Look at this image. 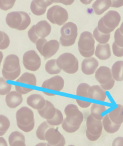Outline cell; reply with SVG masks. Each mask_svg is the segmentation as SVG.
Masks as SVG:
<instances>
[{
  "label": "cell",
  "instance_id": "9c48e42d",
  "mask_svg": "<svg viewBox=\"0 0 123 146\" xmlns=\"http://www.w3.org/2000/svg\"><path fill=\"white\" fill-rule=\"evenodd\" d=\"M64 112L66 117L63 121L70 126L80 128L84 117L78 107L74 104H69L65 107Z\"/></svg>",
  "mask_w": 123,
  "mask_h": 146
},
{
  "label": "cell",
  "instance_id": "836d02e7",
  "mask_svg": "<svg viewBox=\"0 0 123 146\" xmlns=\"http://www.w3.org/2000/svg\"><path fill=\"white\" fill-rule=\"evenodd\" d=\"M63 121V115L60 110L56 109L54 116L50 120H46L47 123L52 126H58L62 124Z\"/></svg>",
  "mask_w": 123,
  "mask_h": 146
},
{
  "label": "cell",
  "instance_id": "ffe728a7",
  "mask_svg": "<svg viewBox=\"0 0 123 146\" xmlns=\"http://www.w3.org/2000/svg\"><path fill=\"white\" fill-rule=\"evenodd\" d=\"M27 104L32 108L37 110L42 109L45 104L46 100L40 94H33L27 98Z\"/></svg>",
  "mask_w": 123,
  "mask_h": 146
},
{
  "label": "cell",
  "instance_id": "8d00e7d4",
  "mask_svg": "<svg viewBox=\"0 0 123 146\" xmlns=\"http://www.w3.org/2000/svg\"><path fill=\"white\" fill-rule=\"evenodd\" d=\"M12 88V85L8 83L4 78H0V95H5L9 94Z\"/></svg>",
  "mask_w": 123,
  "mask_h": 146
},
{
  "label": "cell",
  "instance_id": "c3c4849f",
  "mask_svg": "<svg viewBox=\"0 0 123 146\" xmlns=\"http://www.w3.org/2000/svg\"><path fill=\"white\" fill-rule=\"evenodd\" d=\"M0 146H8L6 140L3 137L0 136Z\"/></svg>",
  "mask_w": 123,
  "mask_h": 146
},
{
  "label": "cell",
  "instance_id": "1f68e13d",
  "mask_svg": "<svg viewBox=\"0 0 123 146\" xmlns=\"http://www.w3.org/2000/svg\"><path fill=\"white\" fill-rule=\"evenodd\" d=\"M93 36L94 39L100 44H105L109 41L111 36L110 34H104L99 31L97 27L93 31Z\"/></svg>",
  "mask_w": 123,
  "mask_h": 146
},
{
  "label": "cell",
  "instance_id": "7dc6e473",
  "mask_svg": "<svg viewBox=\"0 0 123 146\" xmlns=\"http://www.w3.org/2000/svg\"><path fill=\"white\" fill-rule=\"evenodd\" d=\"M112 7L118 8L123 6V0H111Z\"/></svg>",
  "mask_w": 123,
  "mask_h": 146
},
{
  "label": "cell",
  "instance_id": "2e32d148",
  "mask_svg": "<svg viewBox=\"0 0 123 146\" xmlns=\"http://www.w3.org/2000/svg\"><path fill=\"white\" fill-rule=\"evenodd\" d=\"M53 3L50 0H32L30 5L31 12L37 16L44 14L47 7Z\"/></svg>",
  "mask_w": 123,
  "mask_h": 146
},
{
  "label": "cell",
  "instance_id": "ba28073f",
  "mask_svg": "<svg viewBox=\"0 0 123 146\" xmlns=\"http://www.w3.org/2000/svg\"><path fill=\"white\" fill-rule=\"evenodd\" d=\"M35 44L37 51L45 59L55 55L60 47V42L55 39L47 41L45 38H39Z\"/></svg>",
  "mask_w": 123,
  "mask_h": 146
},
{
  "label": "cell",
  "instance_id": "d6a6232c",
  "mask_svg": "<svg viewBox=\"0 0 123 146\" xmlns=\"http://www.w3.org/2000/svg\"><path fill=\"white\" fill-rule=\"evenodd\" d=\"M52 127V125H49L47 121H44L38 127L36 131V137L40 140H45V134L48 129Z\"/></svg>",
  "mask_w": 123,
  "mask_h": 146
},
{
  "label": "cell",
  "instance_id": "f907efd6",
  "mask_svg": "<svg viewBox=\"0 0 123 146\" xmlns=\"http://www.w3.org/2000/svg\"><path fill=\"white\" fill-rule=\"evenodd\" d=\"M45 95H47V96H55L56 94H52V93H49V92H45V91H43V92Z\"/></svg>",
  "mask_w": 123,
  "mask_h": 146
},
{
  "label": "cell",
  "instance_id": "ac0fdd59",
  "mask_svg": "<svg viewBox=\"0 0 123 146\" xmlns=\"http://www.w3.org/2000/svg\"><path fill=\"white\" fill-rule=\"evenodd\" d=\"M88 98L100 102H104L107 98V94L100 86H90L88 91Z\"/></svg>",
  "mask_w": 123,
  "mask_h": 146
},
{
  "label": "cell",
  "instance_id": "7c38bea8",
  "mask_svg": "<svg viewBox=\"0 0 123 146\" xmlns=\"http://www.w3.org/2000/svg\"><path fill=\"white\" fill-rule=\"evenodd\" d=\"M46 18L52 23L61 26L65 24L69 15L65 9L59 5H54L48 10Z\"/></svg>",
  "mask_w": 123,
  "mask_h": 146
},
{
  "label": "cell",
  "instance_id": "816d5d0a",
  "mask_svg": "<svg viewBox=\"0 0 123 146\" xmlns=\"http://www.w3.org/2000/svg\"><path fill=\"white\" fill-rule=\"evenodd\" d=\"M35 146H47V143H40L37 144Z\"/></svg>",
  "mask_w": 123,
  "mask_h": 146
},
{
  "label": "cell",
  "instance_id": "7a4b0ae2",
  "mask_svg": "<svg viewBox=\"0 0 123 146\" xmlns=\"http://www.w3.org/2000/svg\"><path fill=\"white\" fill-rule=\"evenodd\" d=\"M16 120L18 127L24 132H29L34 128V113L27 107H22L16 111Z\"/></svg>",
  "mask_w": 123,
  "mask_h": 146
},
{
  "label": "cell",
  "instance_id": "cb8c5ba5",
  "mask_svg": "<svg viewBox=\"0 0 123 146\" xmlns=\"http://www.w3.org/2000/svg\"><path fill=\"white\" fill-rule=\"evenodd\" d=\"M112 6L111 0H96L92 7L96 15H101Z\"/></svg>",
  "mask_w": 123,
  "mask_h": 146
},
{
  "label": "cell",
  "instance_id": "9a60e30c",
  "mask_svg": "<svg viewBox=\"0 0 123 146\" xmlns=\"http://www.w3.org/2000/svg\"><path fill=\"white\" fill-rule=\"evenodd\" d=\"M64 84V80L61 76L60 75H55L45 80L43 83L41 87L43 88L60 92L63 89Z\"/></svg>",
  "mask_w": 123,
  "mask_h": 146
},
{
  "label": "cell",
  "instance_id": "e0dca14e",
  "mask_svg": "<svg viewBox=\"0 0 123 146\" xmlns=\"http://www.w3.org/2000/svg\"><path fill=\"white\" fill-rule=\"evenodd\" d=\"M98 66L99 62L95 58H87L83 59L82 62L81 70L83 74L90 75L96 72Z\"/></svg>",
  "mask_w": 123,
  "mask_h": 146
},
{
  "label": "cell",
  "instance_id": "277c9868",
  "mask_svg": "<svg viewBox=\"0 0 123 146\" xmlns=\"http://www.w3.org/2000/svg\"><path fill=\"white\" fill-rule=\"evenodd\" d=\"M120 21L121 16L117 11L109 10L99 19L97 28L102 33L110 34L118 26Z\"/></svg>",
  "mask_w": 123,
  "mask_h": 146
},
{
  "label": "cell",
  "instance_id": "60d3db41",
  "mask_svg": "<svg viewBox=\"0 0 123 146\" xmlns=\"http://www.w3.org/2000/svg\"><path fill=\"white\" fill-rule=\"evenodd\" d=\"M35 25H33L28 31V36L29 38V39H30V40L33 43H36V42H37V40L39 39L36 33H35Z\"/></svg>",
  "mask_w": 123,
  "mask_h": 146
},
{
  "label": "cell",
  "instance_id": "bcb514c9",
  "mask_svg": "<svg viewBox=\"0 0 123 146\" xmlns=\"http://www.w3.org/2000/svg\"><path fill=\"white\" fill-rule=\"evenodd\" d=\"M52 3H60L64 5H70L73 3L75 0H50Z\"/></svg>",
  "mask_w": 123,
  "mask_h": 146
},
{
  "label": "cell",
  "instance_id": "52a82bcc",
  "mask_svg": "<svg viewBox=\"0 0 123 146\" xmlns=\"http://www.w3.org/2000/svg\"><path fill=\"white\" fill-rule=\"evenodd\" d=\"M61 36L60 43L64 47H68L75 43L78 35V27L71 22H69L63 25L60 30Z\"/></svg>",
  "mask_w": 123,
  "mask_h": 146
},
{
  "label": "cell",
  "instance_id": "4fadbf2b",
  "mask_svg": "<svg viewBox=\"0 0 123 146\" xmlns=\"http://www.w3.org/2000/svg\"><path fill=\"white\" fill-rule=\"evenodd\" d=\"M23 64L27 70L36 71L41 66V59L35 50H28L23 54Z\"/></svg>",
  "mask_w": 123,
  "mask_h": 146
},
{
  "label": "cell",
  "instance_id": "8992f818",
  "mask_svg": "<svg viewBox=\"0 0 123 146\" xmlns=\"http://www.w3.org/2000/svg\"><path fill=\"white\" fill-rule=\"evenodd\" d=\"M56 62L58 67L61 70L69 74L76 73L79 68L78 60L71 53L62 54L56 59Z\"/></svg>",
  "mask_w": 123,
  "mask_h": 146
},
{
  "label": "cell",
  "instance_id": "44dd1931",
  "mask_svg": "<svg viewBox=\"0 0 123 146\" xmlns=\"http://www.w3.org/2000/svg\"><path fill=\"white\" fill-rule=\"evenodd\" d=\"M51 30V26L45 20L40 21L35 25V33L39 38H45L48 36L50 34Z\"/></svg>",
  "mask_w": 123,
  "mask_h": 146
},
{
  "label": "cell",
  "instance_id": "30bf717a",
  "mask_svg": "<svg viewBox=\"0 0 123 146\" xmlns=\"http://www.w3.org/2000/svg\"><path fill=\"white\" fill-rule=\"evenodd\" d=\"M102 121L94 118L91 114L86 119V135L91 141L97 140L101 135L103 130Z\"/></svg>",
  "mask_w": 123,
  "mask_h": 146
},
{
  "label": "cell",
  "instance_id": "d6986e66",
  "mask_svg": "<svg viewBox=\"0 0 123 146\" xmlns=\"http://www.w3.org/2000/svg\"><path fill=\"white\" fill-rule=\"evenodd\" d=\"M5 102L9 108L14 109L21 104L23 102V97L16 91H10L6 95Z\"/></svg>",
  "mask_w": 123,
  "mask_h": 146
},
{
  "label": "cell",
  "instance_id": "f6af8a7d",
  "mask_svg": "<svg viewBox=\"0 0 123 146\" xmlns=\"http://www.w3.org/2000/svg\"><path fill=\"white\" fill-rule=\"evenodd\" d=\"M112 146H123V137L119 136L115 138L112 142Z\"/></svg>",
  "mask_w": 123,
  "mask_h": 146
},
{
  "label": "cell",
  "instance_id": "3957f363",
  "mask_svg": "<svg viewBox=\"0 0 123 146\" xmlns=\"http://www.w3.org/2000/svg\"><path fill=\"white\" fill-rule=\"evenodd\" d=\"M31 18L24 11H12L6 17V24L11 28L19 31L26 30L30 25Z\"/></svg>",
  "mask_w": 123,
  "mask_h": 146
},
{
  "label": "cell",
  "instance_id": "603a6c76",
  "mask_svg": "<svg viewBox=\"0 0 123 146\" xmlns=\"http://www.w3.org/2000/svg\"><path fill=\"white\" fill-rule=\"evenodd\" d=\"M56 108L49 101L46 100L45 106L41 110H37L39 115L43 119L48 120L52 119L55 115Z\"/></svg>",
  "mask_w": 123,
  "mask_h": 146
},
{
  "label": "cell",
  "instance_id": "484cf974",
  "mask_svg": "<svg viewBox=\"0 0 123 146\" xmlns=\"http://www.w3.org/2000/svg\"><path fill=\"white\" fill-rule=\"evenodd\" d=\"M103 127L104 129L109 133H114L117 132L121 124H115L111 121L108 114H106L102 120Z\"/></svg>",
  "mask_w": 123,
  "mask_h": 146
},
{
  "label": "cell",
  "instance_id": "d4e9b609",
  "mask_svg": "<svg viewBox=\"0 0 123 146\" xmlns=\"http://www.w3.org/2000/svg\"><path fill=\"white\" fill-rule=\"evenodd\" d=\"M8 140L10 146H26L25 137L23 133L19 131L11 132L9 136Z\"/></svg>",
  "mask_w": 123,
  "mask_h": 146
},
{
  "label": "cell",
  "instance_id": "e575fe53",
  "mask_svg": "<svg viewBox=\"0 0 123 146\" xmlns=\"http://www.w3.org/2000/svg\"><path fill=\"white\" fill-rule=\"evenodd\" d=\"M10 126L9 119L3 115H0V136L4 135Z\"/></svg>",
  "mask_w": 123,
  "mask_h": 146
},
{
  "label": "cell",
  "instance_id": "4dcf8cb0",
  "mask_svg": "<svg viewBox=\"0 0 123 146\" xmlns=\"http://www.w3.org/2000/svg\"><path fill=\"white\" fill-rule=\"evenodd\" d=\"M45 69L46 72L50 75L58 74L61 71V70L57 64L56 59H50L48 60L45 64Z\"/></svg>",
  "mask_w": 123,
  "mask_h": 146
},
{
  "label": "cell",
  "instance_id": "f35d334b",
  "mask_svg": "<svg viewBox=\"0 0 123 146\" xmlns=\"http://www.w3.org/2000/svg\"><path fill=\"white\" fill-rule=\"evenodd\" d=\"M114 40L113 44L117 47L123 48V34L120 32L119 28L114 32Z\"/></svg>",
  "mask_w": 123,
  "mask_h": 146
},
{
  "label": "cell",
  "instance_id": "7402d4cb",
  "mask_svg": "<svg viewBox=\"0 0 123 146\" xmlns=\"http://www.w3.org/2000/svg\"><path fill=\"white\" fill-rule=\"evenodd\" d=\"M95 56L100 60H107L111 56V51L109 43H99L95 50Z\"/></svg>",
  "mask_w": 123,
  "mask_h": 146
},
{
  "label": "cell",
  "instance_id": "5b68a950",
  "mask_svg": "<svg viewBox=\"0 0 123 146\" xmlns=\"http://www.w3.org/2000/svg\"><path fill=\"white\" fill-rule=\"evenodd\" d=\"M78 51L80 54L87 58L91 57L95 53V39L89 31L82 32L78 42Z\"/></svg>",
  "mask_w": 123,
  "mask_h": 146
},
{
  "label": "cell",
  "instance_id": "f5cc1de1",
  "mask_svg": "<svg viewBox=\"0 0 123 146\" xmlns=\"http://www.w3.org/2000/svg\"><path fill=\"white\" fill-rule=\"evenodd\" d=\"M3 53L0 51V66H1V62H2V59H3Z\"/></svg>",
  "mask_w": 123,
  "mask_h": 146
},
{
  "label": "cell",
  "instance_id": "db71d44e",
  "mask_svg": "<svg viewBox=\"0 0 123 146\" xmlns=\"http://www.w3.org/2000/svg\"><path fill=\"white\" fill-rule=\"evenodd\" d=\"M119 29H120V32L123 34V22H122V23H121L120 27H119Z\"/></svg>",
  "mask_w": 123,
  "mask_h": 146
},
{
  "label": "cell",
  "instance_id": "5bb4252c",
  "mask_svg": "<svg viewBox=\"0 0 123 146\" xmlns=\"http://www.w3.org/2000/svg\"><path fill=\"white\" fill-rule=\"evenodd\" d=\"M45 139L47 141V146H65L66 144L64 136L57 128L52 127L46 131Z\"/></svg>",
  "mask_w": 123,
  "mask_h": 146
},
{
  "label": "cell",
  "instance_id": "ee69618b",
  "mask_svg": "<svg viewBox=\"0 0 123 146\" xmlns=\"http://www.w3.org/2000/svg\"><path fill=\"white\" fill-rule=\"evenodd\" d=\"M75 100H76V102L78 104V105L83 108H88L92 104L91 102H88V101H84V100H80L78 99H77Z\"/></svg>",
  "mask_w": 123,
  "mask_h": 146
},
{
  "label": "cell",
  "instance_id": "9f6ffc18",
  "mask_svg": "<svg viewBox=\"0 0 123 146\" xmlns=\"http://www.w3.org/2000/svg\"><path fill=\"white\" fill-rule=\"evenodd\" d=\"M68 146H75V145H68Z\"/></svg>",
  "mask_w": 123,
  "mask_h": 146
},
{
  "label": "cell",
  "instance_id": "681fc988",
  "mask_svg": "<svg viewBox=\"0 0 123 146\" xmlns=\"http://www.w3.org/2000/svg\"><path fill=\"white\" fill-rule=\"evenodd\" d=\"M81 3L84 5H89L91 3L93 0H79Z\"/></svg>",
  "mask_w": 123,
  "mask_h": 146
},
{
  "label": "cell",
  "instance_id": "6da1fadb",
  "mask_svg": "<svg viewBox=\"0 0 123 146\" xmlns=\"http://www.w3.org/2000/svg\"><path fill=\"white\" fill-rule=\"evenodd\" d=\"M21 72L19 57L14 54L7 55L3 61L2 74L3 78L10 81L16 80Z\"/></svg>",
  "mask_w": 123,
  "mask_h": 146
},
{
  "label": "cell",
  "instance_id": "ab89813d",
  "mask_svg": "<svg viewBox=\"0 0 123 146\" xmlns=\"http://www.w3.org/2000/svg\"><path fill=\"white\" fill-rule=\"evenodd\" d=\"M16 0H0V9L7 11L14 6Z\"/></svg>",
  "mask_w": 123,
  "mask_h": 146
},
{
  "label": "cell",
  "instance_id": "8fae6325",
  "mask_svg": "<svg viewBox=\"0 0 123 146\" xmlns=\"http://www.w3.org/2000/svg\"><path fill=\"white\" fill-rule=\"evenodd\" d=\"M95 78L105 91L111 90L114 85L115 80L112 77L111 70L107 66H100L96 71Z\"/></svg>",
  "mask_w": 123,
  "mask_h": 146
},
{
  "label": "cell",
  "instance_id": "7bdbcfd3",
  "mask_svg": "<svg viewBox=\"0 0 123 146\" xmlns=\"http://www.w3.org/2000/svg\"><path fill=\"white\" fill-rule=\"evenodd\" d=\"M112 51L114 55L117 57L123 56V48L117 47L113 44H112Z\"/></svg>",
  "mask_w": 123,
  "mask_h": 146
},
{
  "label": "cell",
  "instance_id": "d590c367",
  "mask_svg": "<svg viewBox=\"0 0 123 146\" xmlns=\"http://www.w3.org/2000/svg\"><path fill=\"white\" fill-rule=\"evenodd\" d=\"M90 86L87 83H82L79 84L77 88V96L88 98V91Z\"/></svg>",
  "mask_w": 123,
  "mask_h": 146
},
{
  "label": "cell",
  "instance_id": "11a10c76",
  "mask_svg": "<svg viewBox=\"0 0 123 146\" xmlns=\"http://www.w3.org/2000/svg\"><path fill=\"white\" fill-rule=\"evenodd\" d=\"M121 114H122V115L123 116V106H122V108H121Z\"/></svg>",
  "mask_w": 123,
  "mask_h": 146
},
{
  "label": "cell",
  "instance_id": "4316f807",
  "mask_svg": "<svg viewBox=\"0 0 123 146\" xmlns=\"http://www.w3.org/2000/svg\"><path fill=\"white\" fill-rule=\"evenodd\" d=\"M90 111L91 115L95 119L100 120H102L104 116L103 113L107 111V108L104 105L98 104L96 103H92L91 105Z\"/></svg>",
  "mask_w": 123,
  "mask_h": 146
},
{
  "label": "cell",
  "instance_id": "74e56055",
  "mask_svg": "<svg viewBox=\"0 0 123 146\" xmlns=\"http://www.w3.org/2000/svg\"><path fill=\"white\" fill-rule=\"evenodd\" d=\"M10 40L8 35L3 31H0V50L6 49L10 44Z\"/></svg>",
  "mask_w": 123,
  "mask_h": 146
},
{
  "label": "cell",
  "instance_id": "83f0119b",
  "mask_svg": "<svg viewBox=\"0 0 123 146\" xmlns=\"http://www.w3.org/2000/svg\"><path fill=\"white\" fill-rule=\"evenodd\" d=\"M111 72L114 80L121 82L123 80V61H116L112 66Z\"/></svg>",
  "mask_w": 123,
  "mask_h": 146
},
{
  "label": "cell",
  "instance_id": "f1b7e54d",
  "mask_svg": "<svg viewBox=\"0 0 123 146\" xmlns=\"http://www.w3.org/2000/svg\"><path fill=\"white\" fill-rule=\"evenodd\" d=\"M122 107V105L117 104L116 108L108 113L111 121L115 124H121L123 123V116L121 114Z\"/></svg>",
  "mask_w": 123,
  "mask_h": 146
},
{
  "label": "cell",
  "instance_id": "b9f144b4",
  "mask_svg": "<svg viewBox=\"0 0 123 146\" xmlns=\"http://www.w3.org/2000/svg\"><path fill=\"white\" fill-rule=\"evenodd\" d=\"M15 88L16 91L21 95L27 94L33 90V88L25 87H23V86H19V85H15Z\"/></svg>",
  "mask_w": 123,
  "mask_h": 146
},
{
  "label": "cell",
  "instance_id": "f546056e",
  "mask_svg": "<svg viewBox=\"0 0 123 146\" xmlns=\"http://www.w3.org/2000/svg\"><path fill=\"white\" fill-rule=\"evenodd\" d=\"M16 82L31 86H36L37 80L34 74L29 72H24L16 80Z\"/></svg>",
  "mask_w": 123,
  "mask_h": 146
}]
</instances>
